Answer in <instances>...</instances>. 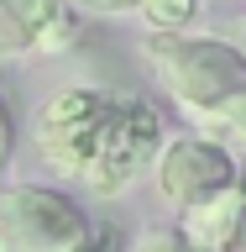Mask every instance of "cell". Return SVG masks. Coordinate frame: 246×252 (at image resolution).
I'll use <instances>...</instances> for the list:
<instances>
[{
	"instance_id": "obj_1",
	"label": "cell",
	"mask_w": 246,
	"mask_h": 252,
	"mask_svg": "<svg viewBox=\"0 0 246 252\" xmlns=\"http://www.w3.org/2000/svg\"><path fill=\"white\" fill-rule=\"evenodd\" d=\"M31 142L58 179L100 200H115L152 168L163 147V116L137 90L68 84L42 100L31 121Z\"/></svg>"
},
{
	"instance_id": "obj_2",
	"label": "cell",
	"mask_w": 246,
	"mask_h": 252,
	"mask_svg": "<svg viewBox=\"0 0 246 252\" xmlns=\"http://www.w3.org/2000/svg\"><path fill=\"white\" fill-rule=\"evenodd\" d=\"M157 68V84L178 100V110H189L194 121L210 116V110L236 94L246 84V58L236 53L231 37H215V32H178V37H152L147 42Z\"/></svg>"
},
{
	"instance_id": "obj_3",
	"label": "cell",
	"mask_w": 246,
	"mask_h": 252,
	"mask_svg": "<svg viewBox=\"0 0 246 252\" xmlns=\"http://www.w3.org/2000/svg\"><path fill=\"white\" fill-rule=\"evenodd\" d=\"M89 210L47 184H0V252H74Z\"/></svg>"
},
{
	"instance_id": "obj_4",
	"label": "cell",
	"mask_w": 246,
	"mask_h": 252,
	"mask_svg": "<svg viewBox=\"0 0 246 252\" xmlns=\"http://www.w3.org/2000/svg\"><path fill=\"white\" fill-rule=\"evenodd\" d=\"M152 184L173 210H194L210 194L241 184V163L231 147H220L210 137H173L152 158Z\"/></svg>"
},
{
	"instance_id": "obj_5",
	"label": "cell",
	"mask_w": 246,
	"mask_h": 252,
	"mask_svg": "<svg viewBox=\"0 0 246 252\" xmlns=\"http://www.w3.org/2000/svg\"><path fill=\"white\" fill-rule=\"evenodd\" d=\"M79 37V11L68 0H0V63L31 53H63Z\"/></svg>"
},
{
	"instance_id": "obj_6",
	"label": "cell",
	"mask_w": 246,
	"mask_h": 252,
	"mask_svg": "<svg viewBox=\"0 0 246 252\" xmlns=\"http://www.w3.org/2000/svg\"><path fill=\"white\" fill-rule=\"evenodd\" d=\"M241 194H246V179L236 189L210 194V200L194 205V210H178V231H184L189 242H199L204 252H225V242H231V231H236V216H241Z\"/></svg>"
},
{
	"instance_id": "obj_7",
	"label": "cell",
	"mask_w": 246,
	"mask_h": 252,
	"mask_svg": "<svg viewBox=\"0 0 246 252\" xmlns=\"http://www.w3.org/2000/svg\"><path fill=\"white\" fill-rule=\"evenodd\" d=\"M199 137H210V142H220V147H246V84L236 94H225V100H220L215 110H210V116H199Z\"/></svg>"
},
{
	"instance_id": "obj_8",
	"label": "cell",
	"mask_w": 246,
	"mask_h": 252,
	"mask_svg": "<svg viewBox=\"0 0 246 252\" xmlns=\"http://www.w3.org/2000/svg\"><path fill=\"white\" fill-rule=\"evenodd\" d=\"M137 16L152 27V37H178L199 16V0H137Z\"/></svg>"
},
{
	"instance_id": "obj_9",
	"label": "cell",
	"mask_w": 246,
	"mask_h": 252,
	"mask_svg": "<svg viewBox=\"0 0 246 252\" xmlns=\"http://www.w3.org/2000/svg\"><path fill=\"white\" fill-rule=\"evenodd\" d=\"M137 252H204L199 242H189L178 226H152V231L137 236Z\"/></svg>"
},
{
	"instance_id": "obj_10",
	"label": "cell",
	"mask_w": 246,
	"mask_h": 252,
	"mask_svg": "<svg viewBox=\"0 0 246 252\" xmlns=\"http://www.w3.org/2000/svg\"><path fill=\"white\" fill-rule=\"evenodd\" d=\"M74 252H121V236H115V226L89 220V231H84V242H79Z\"/></svg>"
},
{
	"instance_id": "obj_11",
	"label": "cell",
	"mask_w": 246,
	"mask_h": 252,
	"mask_svg": "<svg viewBox=\"0 0 246 252\" xmlns=\"http://www.w3.org/2000/svg\"><path fill=\"white\" fill-rule=\"evenodd\" d=\"M11 153H16V116H11V105L0 100V168L11 163Z\"/></svg>"
},
{
	"instance_id": "obj_12",
	"label": "cell",
	"mask_w": 246,
	"mask_h": 252,
	"mask_svg": "<svg viewBox=\"0 0 246 252\" xmlns=\"http://www.w3.org/2000/svg\"><path fill=\"white\" fill-rule=\"evenodd\" d=\"M68 5H84L94 16H131L137 11V0H68Z\"/></svg>"
},
{
	"instance_id": "obj_13",
	"label": "cell",
	"mask_w": 246,
	"mask_h": 252,
	"mask_svg": "<svg viewBox=\"0 0 246 252\" xmlns=\"http://www.w3.org/2000/svg\"><path fill=\"white\" fill-rule=\"evenodd\" d=\"M225 252H246V194H241V216H236V231L225 242Z\"/></svg>"
},
{
	"instance_id": "obj_14",
	"label": "cell",
	"mask_w": 246,
	"mask_h": 252,
	"mask_svg": "<svg viewBox=\"0 0 246 252\" xmlns=\"http://www.w3.org/2000/svg\"><path fill=\"white\" fill-rule=\"evenodd\" d=\"M236 53H241V58H246V21H241V27H236Z\"/></svg>"
}]
</instances>
